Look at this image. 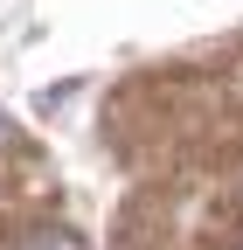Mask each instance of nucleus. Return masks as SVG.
<instances>
[{
	"label": "nucleus",
	"instance_id": "nucleus-1",
	"mask_svg": "<svg viewBox=\"0 0 243 250\" xmlns=\"http://www.w3.org/2000/svg\"><path fill=\"white\" fill-rule=\"evenodd\" d=\"M0 139H7V125H0Z\"/></svg>",
	"mask_w": 243,
	"mask_h": 250
}]
</instances>
